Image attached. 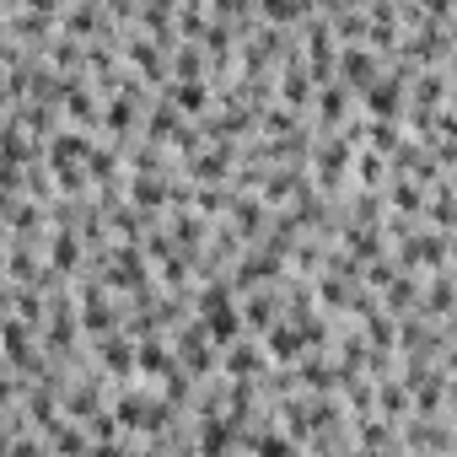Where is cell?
Segmentation results:
<instances>
[{"mask_svg": "<svg viewBox=\"0 0 457 457\" xmlns=\"http://www.w3.org/2000/svg\"><path fill=\"white\" fill-rule=\"evenodd\" d=\"M231 333H237V317H231V312H210V339H221V344H226Z\"/></svg>", "mask_w": 457, "mask_h": 457, "instance_id": "cell-1", "label": "cell"}]
</instances>
